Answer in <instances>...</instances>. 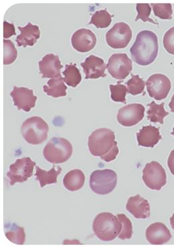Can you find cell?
<instances>
[{"mask_svg":"<svg viewBox=\"0 0 174 248\" xmlns=\"http://www.w3.org/2000/svg\"><path fill=\"white\" fill-rule=\"evenodd\" d=\"M158 36L154 32L149 31H140L130 53L133 61L141 66H148L154 62L158 54Z\"/></svg>","mask_w":174,"mask_h":248,"instance_id":"obj_1","label":"cell"},{"mask_svg":"<svg viewBox=\"0 0 174 248\" xmlns=\"http://www.w3.org/2000/svg\"><path fill=\"white\" fill-rule=\"evenodd\" d=\"M95 234L103 242H110L118 236L122 230V223L118 217L109 212L98 214L93 223Z\"/></svg>","mask_w":174,"mask_h":248,"instance_id":"obj_2","label":"cell"},{"mask_svg":"<svg viewBox=\"0 0 174 248\" xmlns=\"http://www.w3.org/2000/svg\"><path fill=\"white\" fill-rule=\"evenodd\" d=\"M117 145L114 132L107 128H98L89 137L88 147L94 156H103L109 154Z\"/></svg>","mask_w":174,"mask_h":248,"instance_id":"obj_3","label":"cell"},{"mask_svg":"<svg viewBox=\"0 0 174 248\" xmlns=\"http://www.w3.org/2000/svg\"><path fill=\"white\" fill-rule=\"evenodd\" d=\"M49 127L43 119L32 117L26 119L21 126L23 138L28 143L33 145H40L48 139Z\"/></svg>","mask_w":174,"mask_h":248,"instance_id":"obj_4","label":"cell"},{"mask_svg":"<svg viewBox=\"0 0 174 248\" xmlns=\"http://www.w3.org/2000/svg\"><path fill=\"white\" fill-rule=\"evenodd\" d=\"M73 151V146L67 140L54 137L44 148L43 155L49 163L60 164L67 161Z\"/></svg>","mask_w":174,"mask_h":248,"instance_id":"obj_5","label":"cell"},{"mask_svg":"<svg viewBox=\"0 0 174 248\" xmlns=\"http://www.w3.org/2000/svg\"><path fill=\"white\" fill-rule=\"evenodd\" d=\"M89 184L91 190L96 194H109L117 186V173L111 170H95L91 173Z\"/></svg>","mask_w":174,"mask_h":248,"instance_id":"obj_6","label":"cell"},{"mask_svg":"<svg viewBox=\"0 0 174 248\" xmlns=\"http://www.w3.org/2000/svg\"><path fill=\"white\" fill-rule=\"evenodd\" d=\"M142 179L149 189L159 191L167 183L166 170L158 162H151L145 165Z\"/></svg>","mask_w":174,"mask_h":248,"instance_id":"obj_7","label":"cell"},{"mask_svg":"<svg viewBox=\"0 0 174 248\" xmlns=\"http://www.w3.org/2000/svg\"><path fill=\"white\" fill-rule=\"evenodd\" d=\"M36 163L30 157L21 158L17 159L14 164L10 165V170L7 177L10 179V186L17 183L22 184L33 175L34 167Z\"/></svg>","mask_w":174,"mask_h":248,"instance_id":"obj_8","label":"cell"},{"mask_svg":"<svg viewBox=\"0 0 174 248\" xmlns=\"http://www.w3.org/2000/svg\"><path fill=\"white\" fill-rule=\"evenodd\" d=\"M132 38V31L130 26L124 22H119L107 32V45L114 49L125 48Z\"/></svg>","mask_w":174,"mask_h":248,"instance_id":"obj_9","label":"cell"},{"mask_svg":"<svg viewBox=\"0 0 174 248\" xmlns=\"http://www.w3.org/2000/svg\"><path fill=\"white\" fill-rule=\"evenodd\" d=\"M107 68L112 78L124 80L132 70V61L126 54H114L109 59Z\"/></svg>","mask_w":174,"mask_h":248,"instance_id":"obj_10","label":"cell"},{"mask_svg":"<svg viewBox=\"0 0 174 248\" xmlns=\"http://www.w3.org/2000/svg\"><path fill=\"white\" fill-rule=\"evenodd\" d=\"M147 93L150 97L161 101L168 96L171 90V81L162 74H155L146 82Z\"/></svg>","mask_w":174,"mask_h":248,"instance_id":"obj_11","label":"cell"},{"mask_svg":"<svg viewBox=\"0 0 174 248\" xmlns=\"http://www.w3.org/2000/svg\"><path fill=\"white\" fill-rule=\"evenodd\" d=\"M145 107L141 104L133 103L119 109L117 119L119 124L124 126H133L143 120L145 116Z\"/></svg>","mask_w":174,"mask_h":248,"instance_id":"obj_12","label":"cell"},{"mask_svg":"<svg viewBox=\"0 0 174 248\" xmlns=\"http://www.w3.org/2000/svg\"><path fill=\"white\" fill-rule=\"evenodd\" d=\"M10 96L13 100L14 106L19 110L29 112L36 106L37 96H34L32 90L25 87H14Z\"/></svg>","mask_w":174,"mask_h":248,"instance_id":"obj_13","label":"cell"},{"mask_svg":"<svg viewBox=\"0 0 174 248\" xmlns=\"http://www.w3.org/2000/svg\"><path fill=\"white\" fill-rule=\"evenodd\" d=\"M71 44L75 50L78 52H88L95 47L96 36L90 30L82 28L74 33Z\"/></svg>","mask_w":174,"mask_h":248,"instance_id":"obj_14","label":"cell"},{"mask_svg":"<svg viewBox=\"0 0 174 248\" xmlns=\"http://www.w3.org/2000/svg\"><path fill=\"white\" fill-rule=\"evenodd\" d=\"M40 73L43 78H54L61 77V69L63 66L57 55L47 54L38 62Z\"/></svg>","mask_w":174,"mask_h":248,"instance_id":"obj_15","label":"cell"},{"mask_svg":"<svg viewBox=\"0 0 174 248\" xmlns=\"http://www.w3.org/2000/svg\"><path fill=\"white\" fill-rule=\"evenodd\" d=\"M85 74L86 79H97L107 77L105 70L107 65L104 61L97 56L91 55L80 64Z\"/></svg>","mask_w":174,"mask_h":248,"instance_id":"obj_16","label":"cell"},{"mask_svg":"<svg viewBox=\"0 0 174 248\" xmlns=\"http://www.w3.org/2000/svg\"><path fill=\"white\" fill-rule=\"evenodd\" d=\"M145 237L152 245H162L171 240V232L163 223H152L147 228Z\"/></svg>","mask_w":174,"mask_h":248,"instance_id":"obj_17","label":"cell"},{"mask_svg":"<svg viewBox=\"0 0 174 248\" xmlns=\"http://www.w3.org/2000/svg\"><path fill=\"white\" fill-rule=\"evenodd\" d=\"M126 209L136 219H147L150 216L149 202L140 195L128 199Z\"/></svg>","mask_w":174,"mask_h":248,"instance_id":"obj_18","label":"cell"},{"mask_svg":"<svg viewBox=\"0 0 174 248\" xmlns=\"http://www.w3.org/2000/svg\"><path fill=\"white\" fill-rule=\"evenodd\" d=\"M20 34L17 36L16 41L19 47L33 46L40 37V31L38 26L33 25L29 22L24 27H18Z\"/></svg>","mask_w":174,"mask_h":248,"instance_id":"obj_19","label":"cell"},{"mask_svg":"<svg viewBox=\"0 0 174 248\" xmlns=\"http://www.w3.org/2000/svg\"><path fill=\"white\" fill-rule=\"evenodd\" d=\"M136 135L138 145L143 147H154L161 140L159 128L152 125L143 126Z\"/></svg>","mask_w":174,"mask_h":248,"instance_id":"obj_20","label":"cell"},{"mask_svg":"<svg viewBox=\"0 0 174 248\" xmlns=\"http://www.w3.org/2000/svg\"><path fill=\"white\" fill-rule=\"evenodd\" d=\"M85 182V175L80 170H70L63 179V185L70 191H76L81 189Z\"/></svg>","mask_w":174,"mask_h":248,"instance_id":"obj_21","label":"cell"},{"mask_svg":"<svg viewBox=\"0 0 174 248\" xmlns=\"http://www.w3.org/2000/svg\"><path fill=\"white\" fill-rule=\"evenodd\" d=\"M36 172L35 176L36 177V180L39 181L40 187H44L47 185L57 184L58 176L62 171L61 167L53 165L52 170L49 171L42 170L39 167L36 166Z\"/></svg>","mask_w":174,"mask_h":248,"instance_id":"obj_22","label":"cell"},{"mask_svg":"<svg viewBox=\"0 0 174 248\" xmlns=\"http://www.w3.org/2000/svg\"><path fill=\"white\" fill-rule=\"evenodd\" d=\"M44 92L53 98L62 97L66 96L67 87L65 85L62 77L50 78L47 82V85L43 87Z\"/></svg>","mask_w":174,"mask_h":248,"instance_id":"obj_23","label":"cell"},{"mask_svg":"<svg viewBox=\"0 0 174 248\" xmlns=\"http://www.w3.org/2000/svg\"><path fill=\"white\" fill-rule=\"evenodd\" d=\"M165 103L158 105L153 101L147 105L149 107L147 110V119L152 123H159L163 124L164 118L169 115V112L166 111L164 109Z\"/></svg>","mask_w":174,"mask_h":248,"instance_id":"obj_24","label":"cell"},{"mask_svg":"<svg viewBox=\"0 0 174 248\" xmlns=\"http://www.w3.org/2000/svg\"><path fill=\"white\" fill-rule=\"evenodd\" d=\"M63 74L64 77V82L69 87H77L81 82V75L75 64L66 65Z\"/></svg>","mask_w":174,"mask_h":248,"instance_id":"obj_25","label":"cell"},{"mask_svg":"<svg viewBox=\"0 0 174 248\" xmlns=\"http://www.w3.org/2000/svg\"><path fill=\"white\" fill-rule=\"evenodd\" d=\"M112 17L106 9L99 10L93 14L89 24H93L97 28H106L111 24Z\"/></svg>","mask_w":174,"mask_h":248,"instance_id":"obj_26","label":"cell"},{"mask_svg":"<svg viewBox=\"0 0 174 248\" xmlns=\"http://www.w3.org/2000/svg\"><path fill=\"white\" fill-rule=\"evenodd\" d=\"M7 238L10 242L17 244V245H23L25 242L26 235L24 229L14 224L12 228L5 232Z\"/></svg>","mask_w":174,"mask_h":248,"instance_id":"obj_27","label":"cell"},{"mask_svg":"<svg viewBox=\"0 0 174 248\" xmlns=\"http://www.w3.org/2000/svg\"><path fill=\"white\" fill-rule=\"evenodd\" d=\"M131 76H132L131 78L127 82V93L133 96L142 94L144 92L145 82L143 79L140 78L139 75H133L132 74Z\"/></svg>","mask_w":174,"mask_h":248,"instance_id":"obj_28","label":"cell"},{"mask_svg":"<svg viewBox=\"0 0 174 248\" xmlns=\"http://www.w3.org/2000/svg\"><path fill=\"white\" fill-rule=\"evenodd\" d=\"M17 56V50L13 42L10 40H3V64H12Z\"/></svg>","mask_w":174,"mask_h":248,"instance_id":"obj_29","label":"cell"},{"mask_svg":"<svg viewBox=\"0 0 174 248\" xmlns=\"http://www.w3.org/2000/svg\"><path fill=\"white\" fill-rule=\"evenodd\" d=\"M155 16L162 20H172L173 10L171 3H152Z\"/></svg>","mask_w":174,"mask_h":248,"instance_id":"obj_30","label":"cell"},{"mask_svg":"<svg viewBox=\"0 0 174 248\" xmlns=\"http://www.w3.org/2000/svg\"><path fill=\"white\" fill-rule=\"evenodd\" d=\"M117 217L122 223V230L118 235L119 238L122 240H129L133 236L132 223L125 214H118Z\"/></svg>","mask_w":174,"mask_h":248,"instance_id":"obj_31","label":"cell"},{"mask_svg":"<svg viewBox=\"0 0 174 248\" xmlns=\"http://www.w3.org/2000/svg\"><path fill=\"white\" fill-rule=\"evenodd\" d=\"M111 96V99L115 102L126 104V94L127 93V89L124 84H121L118 82L116 85L111 84L110 86Z\"/></svg>","mask_w":174,"mask_h":248,"instance_id":"obj_32","label":"cell"},{"mask_svg":"<svg viewBox=\"0 0 174 248\" xmlns=\"http://www.w3.org/2000/svg\"><path fill=\"white\" fill-rule=\"evenodd\" d=\"M136 10L138 15L137 16L135 21L142 20L144 22H149L158 25V23H156L149 17V15H150L151 12H152V8H151L150 5L149 3H138L136 5Z\"/></svg>","mask_w":174,"mask_h":248,"instance_id":"obj_33","label":"cell"},{"mask_svg":"<svg viewBox=\"0 0 174 248\" xmlns=\"http://www.w3.org/2000/svg\"><path fill=\"white\" fill-rule=\"evenodd\" d=\"M163 43L167 52L174 55V27L166 31L163 36Z\"/></svg>","mask_w":174,"mask_h":248,"instance_id":"obj_34","label":"cell"},{"mask_svg":"<svg viewBox=\"0 0 174 248\" xmlns=\"http://www.w3.org/2000/svg\"><path fill=\"white\" fill-rule=\"evenodd\" d=\"M15 27L13 24L6 22H3V38L4 39L16 35Z\"/></svg>","mask_w":174,"mask_h":248,"instance_id":"obj_35","label":"cell"},{"mask_svg":"<svg viewBox=\"0 0 174 248\" xmlns=\"http://www.w3.org/2000/svg\"><path fill=\"white\" fill-rule=\"evenodd\" d=\"M119 152V150L118 146L116 145L115 147H114L113 149H112L109 154L105 155L104 156H101V159L103 160V161L109 163V162L113 161V160L116 159V157L118 155Z\"/></svg>","mask_w":174,"mask_h":248,"instance_id":"obj_36","label":"cell"},{"mask_svg":"<svg viewBox=\"0 0 174 248\" xmlns=\"http://www.w3.org/2000/svg\"><path fill=\"white\" fill-rule=\"evenodd\" d=\"M168 168L172 175H174V150H172L168 160Z\"/></svg>","mask_w":174,"mask_h":248,"instance_id":"obj_37","label":"cell"},{"mask_svg":"<svg viewBox=\"0 0 174 248\" xmlns=\"http://www.w3.org/2000/svg\"><path fill=\"white\" fill-rule=\"evenodd\" d=\"M169 107H170V109H171V111L174 113V94L173 96H172L171 101H170V104H169Z\"/></svg>","mask_w":174,"mask_h":248,"instance_id":"obj_38","label":"cell"},{"mask_svg":"<svg viewBox=\"0 0 174 248\" xmlns=\"http://www.w3.org/2000/svg\"><path fill=\"white\" fill-rule=\"evenodd\" d=\"M170 224L172 229L174 230V214L172 215L171 218H170Z\"/></svg>","mask_w":174,"mask_h":248,"instance_id":"obj_39","label":"cell"},{"mask_svg":"<svg viewBox=\"0 0 174 248\" xmlns=\"http://www.w3.org/2000/svg\"><path fill=\"white\" fill-rule=\"evenodd\" d=\"M171 134H172V135H174V127L173 132H172V133H171Z\"/></svg>","mask_w":174,"mask_h":248,"instance_id":"obj_40","label":"cell"}]
</instances>
